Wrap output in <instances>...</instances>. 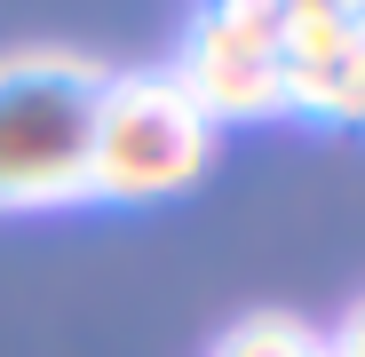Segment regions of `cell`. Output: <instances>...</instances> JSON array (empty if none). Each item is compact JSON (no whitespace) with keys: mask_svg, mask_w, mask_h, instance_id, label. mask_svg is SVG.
<instances>
[{"mask_svg":"<svg viewBox=\"0 0 365 357\" xmlns=\"http://www.w3.org/2000/svg\"><path fill=\"white\" fill-rule=\"evenodd\" d=\"M215 119L175 72H103L88 103V199L143 207L175 199L215 167Z\"/></svg>","mask_w":365,"mask_h":357,"instance_id":"cell-1","label":"cell"},{"mask_svg":"<svg viewBox=\"0 0 365 357\" xmlns=\"http://www.w3.org/2000/svg\"><path fill=\"white\" fill-rule=\"evenodd\" d=\"M103 64L72 48H24L0 88V207H80L88 199V103Z\"/></svg>","mask_w":365,"mask_h":357,"instance_id":"cell-2","label":"cell"},{"mask_svg":"<svg viewBox=\"0 0 365 357\" xmlns=\"http://www.w3.org/2000/svg\"><path fill=\"white\" fill-rule=\"evenodd\" d=\"M278 48H286V9L278 0H207L167 72L191 88V103L215 128L222 119H278L286 111Z\"/></svg>","mask_w":365,"mask_h":357,"instance_id":"cell-3","label":"cell"},{"mask_svg":"<svg viewBox=\"0 0 365 357\" xmlns=\"http://www.w3.org/2000/svg\"><path fill=\"white\" fill-rule=\"evenodd\" d=\"M278 80H286V111L357 128L365 119V32L357 24H286Z\"/></svg>","mask_w":365,"mask_h":357,"instance_id":"cell-4","label":"cell"},{"mask_svg":"<svg viewBox=\"0 0 365 357\" xmlns=\"http://www.w3.org/2000/svg\"><path fill=\"white\" fill-rule=\"evenodd\" d=\"M207 357H326V333L286 310H262V318H238Z\"/></svg>","mask_w":365,"mask_h":357,"instance_id":"cell-5","label":"cell"},{"mask_svg":"<svg viewBox=\"0 0 365 357\" xmlns=\"http://www.w3.org/2000/svg\"><path fill=\"white\" fill-rule=\"evenodd\" d=\"M278 9H286V24H357L365 0H278Z\"/></svg>","mask_w":365,"mask_h":357,"instance_id":"cell-6","label":"cell"},{"mask_svg":"<svg viewBox=\"0 0 365 357\" xmlns=\"http://www.w3.org/2000/svg\"><path fill=\"white\" fill-rule=\"evenodd\" d=\"M326 357H365V294L349 302V318L334 326V341H326Z\"/></svg>","mask_w":365,"mask_h":357,"instance_id":"cell-7","label":"cell"}]
</instances>
